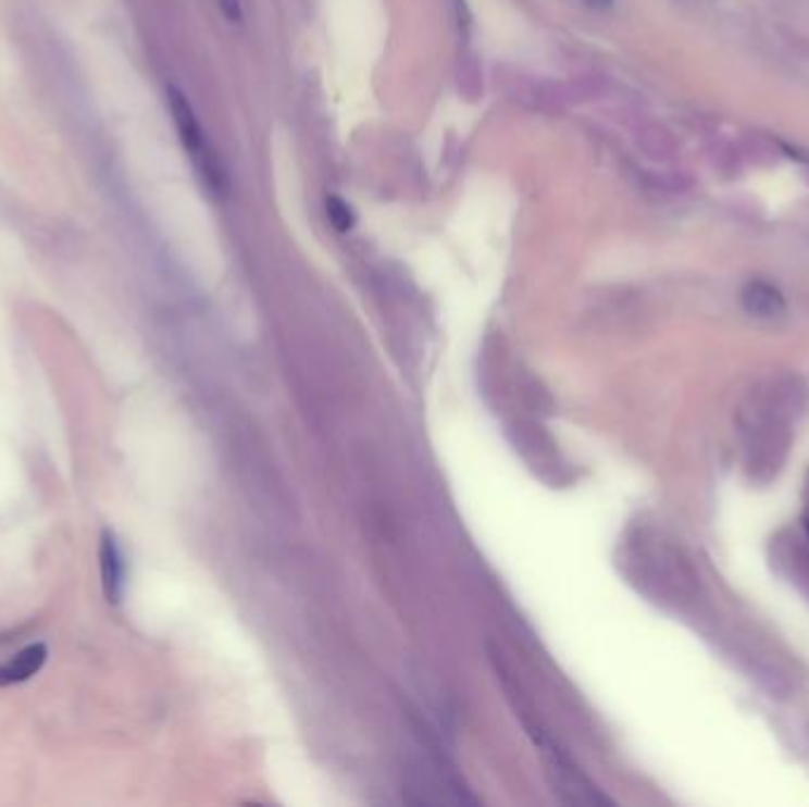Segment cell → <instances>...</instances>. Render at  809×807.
Masks as SVG:
<instances>
[{
	"label": "cell",
	"instance_id": "obj_1",
	"mask_svg": "<svg viewBox=\"0 0 809 807\" xmlns=\"http://www.w3.org/2000/svg\"><path fill=\"white\" fill-rule=\"evenodd\" d=\"M166 98L175 131H178V138L185 147L187 157L192 161L199 181L204 183L211 195L225 197L227 190H231V181H227L223 161L215 154L204 126H201V121L197 119L195 107L187 100L185 92L175 86L166 88Z\"/></svg>",
	"mask_w": 809,
	"mask_h": 807
},
{
	"label": "cell",
	"instance_id": "obj_2",
	"mask_svg": "<svg viewBox=\"0 0 809 807\" xmlns=\"http://www.w3.org/2000/svg\"><path fill=\"white\" fill-rule=\"evenodd\" d=\"M100 575H102V592L110 604H121L126 597L128 587V561L126 551L121 547L114 531L104 529L100 535Z\"/></svg>",
	"mask_w": 809,
	"mask_h": 807
},
{
	"label": "cell",
	"instance_id": "obj_3",
	"mask_svg": "<svg viewBox=\"0 0 809 807\" xmlns=\"http://www.w3.org/2000/svg\"><path fill=\"white\" fill-rule=\"evenodd\" d=\"M746 313L760 320H776L786 313V299L774 285L764 280H752L740 294Z\"/></svg>",
	"mask_w": 809,
	"mask_h": 807
},
{
	"label": "cell",
	"instance_id": "obj_4",
	"mask_svg": "<svg viewBox=\"0 0 809 807\" xmlns=\"http://www.w3.org/2000/svg\"><path fill=\"white\" fill-rule=\"evenodd\" d=\"M48 661V647L46 644H29L15 656H10L5 663H0V687H10V684H20L32 680L40 668Z\"/></svg>",
	"mask_w": 809,
	"mask_h": 807
},
{
	"label": "cell",
	"instance_id": "obj_5",
	"mask_svg": "<svg viewBox=\"0 0 809 807\" xmlns=\"http://www.w3.org/2000/svg\"><path fill=\"white\" fill-rule=\"evenodd\" d=\"M325 204H327V219H329V223H332L336 233L353 231L356 213H353V209H350L348 201H344L341 197H336V195H329Z\"/></svg>",
	"mask_w": 809,
	"mask_h": 807
},
{
	"label": "cell",
	"instance_id": "obj_6",
	"mask_svg": "<svg viewBox=\"0 0 809 807\" xmlns=\"http://www.w3.org/2000/svg\"><path fill=\"white\" fill-rule=\"evenodd\" d=\"M219 8L223 12V17L233 24H239L245 20V8H241V0H219Z\"/></svg>",
	"mask_w": 809,
	"mask_h": 807
},
{
	"label": "cell",
	"instance_id": "obj_7",
	"mask_svg": "<svg viewBox=\"0 0 809 807\" xmlns=\"http://www.w3.org/2000/svg\"><path fill=\"white\" fill-rule=\"evenodd\" d=\"M587 3L595 5V8H609L613 3V0H587Z\"/></svg>",
	"mask_w": 809,
	"mask_h": 807
},
{
	"label": "cell",
	"instance_id": "obj_8",
	"mask_svg": "<svg viewBox=\"0 0 809 807\" xmlns=\"http://www.w3.org/2000/svg\"><path fill=\"white\" fill-rule=\"evenodd\" d=\"M805 531H807V537H809V519H805Z\"/></svg>",
	"mask_w": 809,
	"mask_h": 807
}]
</instances>
